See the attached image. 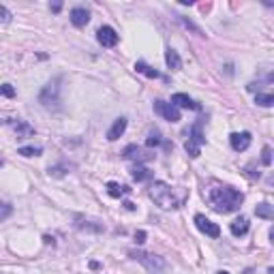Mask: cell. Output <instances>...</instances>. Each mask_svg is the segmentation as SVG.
I'll return each mask as SVG.
<instances>
[{
    "instance_id": "6da1fadb",
    "label": "cell",
    "mask_w": 274,
    "mask_h": 274,
    "mask_svg": "<svg viewBox=\"0 0 274 274\" xmlns=\"http://www.w3.org/2000/svg\"><path fill=\"white\" fill-rule=\"evenodd\" d=\"M210 204L212 208L217 212H236L240 206H242V201H244V195L236 191V188H231V186H217V188H212L210 191Z\"/></svg>"
},
{
    "instance_id": "7a4b0ae2",
    "label": "cell",
    "mask_w": 274,
    "mask_h": 274,
    "mask_svg": "<svg viewBox=\"0 0 274 274\" xmlns=\"http://www.w3.org/2000/svg\"><path fill=\"white\" fill-rule=\"evenodd\" d=\"M148 195L156 206L163 208V210L178 208V201H176V197H174V191L169 188V184H165V182H152L150 188H148Z\"/></svg>"
},
{
    "instance_id": "3957f363",
    "label": "cell",
    "mask_w": 274,
    "mask_h": 274,
    "mask_svg": "<svg viewBox=\"0 0 274 274\" xmlns=\"http://www.w3.org/2000/svg\"><path fill=\"white\" fill-rule=\"evenodd\" d=\"M131 257L137 259L139 264H143L148 268V272H152V274L165 272V262H163L159 255H150V253H141V251H131Z\"/></svg>"
},
{
    "instance_id": "277c9868",
    "label": "cell",
    "mask_w": 274,
    "mask_h": 274,
    "mask_svg": "<svg viewBox=\"0 0 274 274\" xmlns=\"http://www.w3.org/2000/svg\"><path fill=\"white\" fill-rule=\"evenodd\" d=\"M58 82H60V80H54L51 84H47L45 90L41 92V103H43L45 107H56L58 103H60V99H58V90H60Z\"/></svg>"
},
{
    "instance_id": "5b68a950",
    "label": "cell",
    "mask_w": 274,
    "mask_h": 274,
    "mask_svg": "<svg viewBox=\"0 0 274 274\" xmlns=\"http://www.w3.org/2000/svg\"><path fill=\"white\" fill-rule=\"evenodd\" d=\"M195 225H197V229L201 233H206V236H210V238L221 236V227L217 223H212L210 219H206L204 214H197V217H195Z\"/></svg>"
},
{
    "instance_id": "8992f818",
    "label": "cell",
    "mask_w": 274,
    "mask_h": 274,
    "mask_svg": "<svg viewBox=\"0 0 274 274\" xmlns=\"http://www.w3.org/2000/svg\"><path fill=\"white\" fill-rule=\"evenodd\" d=\"M154 112L163 116L165 120L169 122H178L180 120V112H178V107H174L172 103H165V101H156L154 103Z\"/></svg>"
},
{
    "instance_id": "52a82bcc",
    "label": "cell",
    "mask_w": 274,
    "mask_h": 274,
    "mask_svg": "<svg viewBox=\"0 0 274 274\" xmlns=\"http://www.w3.org/2000/svg\"><path fill=\"white\" fill-rule=\"evenodd\" d=\"M96 39H99V43L103 47H114L116 43H118V32H116L112 26H101L99 32H96Z\"/></svg>"
},
{
    "instance_id": "ba28073f",
    "label": "cell",
    "mask_w": 274,
    "mask_h": 274,
    "mask_svg": "<svg viewBox=\"0 0 274 274\" xmlns=\"http://www.w3.org/2000/svg\"><path fill=\"white\" fill-rule=\"evenodd\" d=\"M229 141H231V148L236 150V152H244V150L251 146L253 137H251V133H246V131H242V133H231L229 135Z\"/></svg>"
},
{
    "instance_id": "9c48e42d",
    "label": "cell",
    "mask_w": 274,
    "mask_h": 274,
    "mask_svg": "<svg viewBox=\"0 0 274 274\" xmlns=\"http://www.w3.org/2000/svg\"><path fill=\"white\" fill-rule=\"evenodd\" d=\"M90 22V11L84 9V6H75L73 11H71V24L77 26V28H82V26H86Z\"/></svg>"
},
{
    "instance_id": "30bf717a",
    "label": "cell",
    "mask_w": 274,
    "mask_h": 274,
    "mask_svg": "<svg viewBox=\"0 0 274 274\" xmlns=\"http://www.w3.org/2000/svg\"><path fill=\"white\" fill-rule=\"evenodd\" d=\"M122 154H125V159H129V161H137V163H141V161H148V159H150V154H146L141 148H137L135 143L127 146Z\"/></svg>"
},
{
    "instance_id": "8fae6325",
    "label": "cell",
    "mask_w": 274,
    "mask_h": 274,
    "mask_svg": "<svg viewBox=\"0 0 274 274\" xmlns=\"http://www.w3.org/2000/svg\"><path fill=\"white\" fill-rule=\"evenodd\" d=\"M172 105H174V107H184V109H197V107H199L197 103L191 99V96H188V94H182V92H178V94L172 96Z\"/></svg>"
},
{
    "instance_id": "7c38bea8",
    "label": "cell",
    "mask_w": 274,
    "mask_h": 274,
    "mask_svg": "<svg viewBox=\"0 0 274 274\" xmlns=\"http://www.w3.org/2000/svg\"><path fill=\"white\" fill-rule=\"evenodd\" d=\"M229 231H231L236 238L244 236V233L249 231V219H246V217H238L236 221H231V225H229Z\"/></svg>"
},
{
    "instance_id": "4fadbf2b",
    "label": "cell",
    "mask_w": 274,
    "mask_h": 274,
    "mask_svg": "<svg viewBox=\"0 0 274 274\" xmlns=\"http://www.w3.org/2000/svg\"><path fill=\"white\" fill-rule=\"evenodd\" d=\"M125 131H127V118H118V120H116L114 125H112V129L107 131V139H109V141H116Z\"/></svg>"
},
{
    "instance_id": "5bb4252c",
    "label": "cell",
    "mask_w": 274,
    "mask_h": 274,
    "mask_svg": "<svg viewBox=\"0 0 274 274\" xmlns=\"http://www.w3.org/2000/svg\"><path fill=\"white\" fill-rule=\"evenodd\" d=\"M165 62H167V67L172 69V71H178V69L182 67V60H180L178 51L172 49V47H169V49L165 51Z\"/></svg>"
},
{
    "instance_id": "9a60e30c",
    "label": "cell",
    "mask_w": 274,
    "mask_h": 274,
    "mask_svg": "<svg viewBox=\"0 0 274 274\" xmlns=\"http://www.w3.org/2000/svg\"><path fill=\"white\" fill-rule=\"evenodd\" d=\"M255 214L259 219H266V221H272L274 219V206H270L268 201H264V204H259L255 208Z\"/></svg>"
},
{
    "instance_id": "2e32d148",
    "label": "cell",
    "mask_w": 274,
    "mask_h": 274,
    "mask_svg": "<svg viewBox=\"0 0 274 274\" xmlns=\"http://www.w3.org/2000/svg\"><path fill=\"white\" fill-rule=\"evenodd\" d=\"M75 221H77V227H80V229H88V231H103L105 229V227H103L101 223H96V225H90L92 223V221H86L84 217H75Z\"/></svg>"
},
{
    "instance_id": "e0dca14e",
    "label": "cell",
    "mask_w": 274,
    "mask_h": 274,
    "mask_svg": "<svg viewBox=\"0 0 274 274\" xmlns=\"http://www.w3.org/2000/svg\"><path fill=\"white\" fill-rule=\"evenodd\" d=\"M131 188L129 186H120L118 182H107V193L112 195V197H122V195H127Z\"/></svg>"
},
{
    "instance_id": "ac0fdd59",
    "label": "cell",
    "mask_w": 274,
    "mask_h": 274,
    "mask_svg": "<svg viewBox=\"0 0 274 274\" xmlns=\"http://www.w3.org/2000/svg\"><path fill=\"white\" fill-rule=\"evenodd\" d=\"M131 176L137 180V182H143V180H148V178H152V174H150V169H146V167H141V165H137V167H133V172H131Z\"/></svg>"
},
{
    "instance_id": "d6986e66",
    "label": "cell",
    "mask_w": 274,
    "mask_h": 274,
    "mask_svg": "<svg viewBox=\"0 0 274 274\" xmlns=\"http://www.w3.org/2000/svg\"><path fill=\"white\" fill-rule=\"evenodd\" d=\"M135 69L139 71L141 75H146V77H154V80H156V77H161V73H159V71H154L152 67H148L146 62H137V64H135Z\"/></svg>"
},
{
    "instance_id": "ffe728a7",
    "label": "cell",
    "mask_w": 274,
    "mask_h": 274,
    "mask_svg": "<svg viewBox=\"0 0 274 274\" xmlns=\"http://www.w3.org/2000/svg\"><path fill=\"white\" fill-rule=\"evenodd\" d=\"M41 152H43L41 146H24L17 150V154H22V156H39Z\"/></svg>"
},
{
    "instance_id": "44dd1931",
    "label": "cell",
    "mask_w": 274,
    "mask_h": 274,
    "mask_svg": "<svg viewBox=\"0 0 274 274\" xmlns=\"http://www.w3.org/2000/svg\"><path fill=\"white\" fill-rule=\"evenodd\" d=\"M184 148H186V152H188V156H193V159H197V156L201 154V146H199V143H195L193 139H186V143H184Z\"/></svg>"
},
{
    "instance_id": "7402d4cb",
    "label": "cell",
    "mask_w": 274,
    "mask_h": 274,
    "mask_svg": "<svg viewBox=\"0 0 274 274\" xmlns=\"http://www.w3.org/2000/svg\"><path fill=\"white\" fill-rule=\"evenodd\" d=\"M255 103H257V105H262V107H270V105H274V96H272V94H262V92H257Z\"/></svg>"
},
{
    "instance_id": "603a6c76",
    "label": "cell",
    "mask_w": 274,
    "mask_h": 274,
    "mask_svg": "<svg viewBox=\"0 0 274 274\" xmlns=\"http://www.w3.org/2000/svg\"><path fill=\"white\" fill-rule=\"evenodd\" d=\"M188 139H193L195 143H199V146L206 141V139H204V135H201V129H199V125H195V127L191 129V135H188Z\"/></svg>"
},
{
    "instance_id": "cb8c5ba5",
    "label": "cell",
    "mask_w": 274,
    "mask_h": 274,
    "mask_svg": "<svg viewBox=\"0 0 274 274\" xmlns=\"http://www.w3.org/2000/svg\"><path fill=\"white\" fill-rule=\"evenodd\" d=\"M15 133H17V137L32 135V129H30L28 125H24V122H17V125H15Z\"/></svg>"
},
{
    "instance_id": "d4e9b609",
    "label": "cell",
    "mask_w": 274,
    "mask_h": 274,
    "mask_svg": "<svg viewBox=\"0 0 274 274\" xmlns=\"http://www.w3.org/2000/svg\"><path fill=\"white\" fill-rule=\"evenodd\" d=\"M0 22H2V24L11 22V11L6 9V6H2V4H0Z\"/></svg>"
},
{
    "instance_id": "484cf974",
    "label": "cell",
    "mask_w": 274,
    "mask_h": 274,
    "mask_svg": "<svg viewBox=\"0 0 274 274\" xmlns=\"http://www.w3.org/2000/svg\"><path fill=\"white\" fill-rule=\"evenodd\" d=\"M0 94H4V96H15V88H13L11 84H2V86H0Z\"/></svg>"
},
{
    "instance_id": "4316f807",
    "label": "cell",
    "mask_w": 274,
    "mask_h": 274,
    "mask_svg": "<svg viewBox=\"0 0 274 274\" xmlns=\"http://www.w3.org/2000/svg\"><path fill=\"white\" fill-rule=\"evenodd\" d=\"M262 163H264V165H270V163H272V150H270V146L264 148V152H262Z\"/></svg>"
},
{
    "instance_id": "83f0119b",
    "label": "cell",
    "mask_w": 274,
    "mask_h": 274,
    "mask_svg": "<svg viewBox=\"0 0 274 274\" xmlns=\"http://www.w3.org/2000/svg\"><path fill=\"white\" fill-rule=\"evenodd\" d=\"M159 143H161V137H159V133H150V137L146 139V146H150V148H152V146H159Z\"/></svg>"
},
{
    "instance_id": "f1b7e54d",
    "label": "cell",
    "mask_w": 274,
    "mask_h": 274,
    "mask_svg": "<svg viewBox=\"0 0 274 274\" xmlns=\"http://www.w3.org/2000/svg\"><path fill=\"white\" fill-rule=\"evenodd\" d=\"M11 214V206H6V204H2V201H0V223H2V221L6 219Z\"/></svg>"
},
{
    "instance_id": "f546056e",
    "label": "cell",
    "mask_w": 274,
    "mask_h": 274,
    "mask_svg": "<svg viewBox=\"0 0 274 274\" xmlns=\"http://www.w3.org/2000/svg\"><path fill=\"white\" fill-rule=\"evenodd\" d=\"M135 240H137V242L141 244L143 240H146V231H137V233H135Z\"/></svg>"
},
{
    "instance_id": "4dcf8cb0",
    "label": "cell",
    "mask_w": 274,
    "mask_h": 274,
    "mask_svg": "<svg viewBox=\"0 0 274 274\" xmlns=\"http://www.w3.org/2000/svg\"><path fill=\"white\" fill-rule=\"evenodd\" d=\"M125 208H127V210H135V204H131V201H125Z\"/></svg>"
},
{
    "instance_id": "1f68e13d",
    "label": "cell",
    "mask_w": 274,
    "mask_h": 274,
    "mask_svg": "<svg viewBox=\"0 0 274 274\" xmlns=\"http://www.w3.org/2000/svg\"><path fill=\"white\" fill-rule=\"evenodd\" d=\"M51 11H56V13H58V11H60V2H56V4H51Z\"/></svg>"
},
{
    "instance_id": "d6a6232c",
    "label": "cell",
    "mask_w": 274,
    "mask_h": 274,
    "mask_svg": "<svg viewBox=\"0 0 274 274\" xmlns=\"http://www.w3.org/2000/svg\"><path fill=\"white\" fill-rule=\"evenodd\" d=\"M217 274H229V272H225V270H223V272H217Z\"/></svg>"
}]
</instances>
